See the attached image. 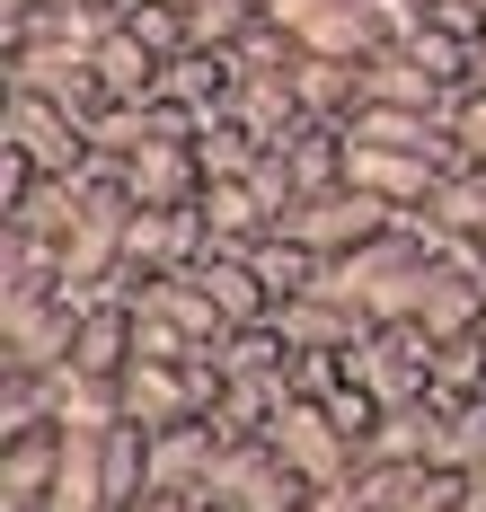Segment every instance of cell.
I'll use <instances>...</instances> for the list:
<instances>
[{
  "label": "cell",
  "mask_w": 486,
  "mask_h": 512,
  "mask_svg": "<svg viewBox=\"0 0 486 512\" xmlns=\"http://www.w3.org/2000/svg\"><path fill=\"white\" fill-rule=\"evenodd\" d=\"M204 504H221V512H301L310 504V477L283 460L274 442H221L213 477H204Z\"/></svg>",
  "instance_id": "2"
},
{
  "label": "cell",
  "mask_w": 486,
  "mask_h": 512,
  "mask_svg": "<svg viewBox=\"0 0 486 512\" xmlns=\"http://www.w3.org/2000/svg\"><path fill=\"white\" fill-rule=\"evenodd\" d=\"M416 221H425L442 248H478V239H486V168H469V159H460V168L433 186L425 204H416Z\"/></svg>",
  "instance_id": "16"
},
{
  "label": "cell",
  "mask_w": 486,
  "mask_h": 512,
  "mask_svg": "<svg viewBox=\"0 0 486 512\" xmlns=\"http://www.w3.org/2000/svg\"><path fill=\"white\" fill-rule=\"evenodd\" d=\"M0 80L27 89V98H54L71 115H98L107 80H98V53L89 45H0Z\"/></svg>",
  "instance_id": "7"
},
{
  "label": "cell",
  "mask_w": 486,
  "mask_h": 512,
  "mask_svg": "<svg viewBox=\"0 0 486 512\" xmlns=\"http://www.w3.org/2000/svg\"><path fill=\"white\" fill-rule=\"evenodd\" d=\"M54 468H62V415L9 424V433H0V512H45Z\"/></svg>",
  "instance_id": "9"
},
{
  "label": "cell",
  "mask_w": 486,
  "mask_h": 512,
  "mask_svg": "<svg viewBox=\"0 0 486 512\" xmlns=\"http://www.w3.org/2000/svg\"><path fill=\"white\" fill-rule=\"evenodd\" d=\"M433 398H486V327H460V336H433Z\"/></svg>",
  "instance_id": "21"
},
{
  "label": "cell",
  "mask_w": 486,
  "mask_h": 512,
  "mask_svg": "<svg viewBox=\"0 0 486 512\" xmlns=\"http://www.w3.org/2000/svg\"><path fill=\"white\" fill-rule=\"evenodd\" d=\"M354 486H363V512H469L478 504V477L460 460H372Z\"/></svg>",
  "instance_id": "5"
},
{
  "label": "cell",
  "mask_w": 486,
  "mask_h": 512,
  "mask_svg": "<svg viewBox=\"0 0 486 512\" xmlns=\"http://www.w3.org/2000/svg\"><path fill=\"white\" fill-rule=\"evenodd\" d=\"M274 151H283V168H292V186H301V195L345 186V124H319V115H310V124H301L292 142H274Z\"/></svg>",
  "instance_id": "19"
},
{
  "label": "cell",
  "mask_w": 486,
  "mask_h": 512,
  "mask_svg": "<svg viewBox=\"0 0 486 512\" xmlns=\"http://www.w3.org/2000/svg\"><path fill=\"white\" fill-rule=\"evenodd\" d=\"M80 212H89V177H45V186H36L18 212H9L0 230H36V239H54V248H62Z\"/></svg>",
  "instance_id": "20"
},
{
  "label": "cell",
  "mask_w": 486,
  "mask_h": 512,
  "mask_svg": "<svg viewBox=\"0 0 486 512\" xmlns=\"http://www.w3.org/2000/svg\"><path fill=\"white\" fill-rule=\"evenodd\" d=\"M195 256H204V212H195V204H151V212H133V265H124V283H115V292L168 283V274H186Z\"/></svg>",
  "instance_id": "8"
},
{
  "label": "cell",
  "mask_w": 486,
  "mask_h": 512,
  "mask_svg": "<svg viewBox=\"0 0 486 512\" xmlns=\"http://www.w3.org/2000/svg\"><path fill=\"white\" fill-rule=\"evenodd\" d=\"M0 142L27 151L45 177H89V168H98L89 115H71V106H54V98H27V89H9V124H0Z\"/></svg>",
  "instance_id": "4"
},
{
  "label": "cell",
  "mask_w": 486,
  "mask_h": 512,
  "mask_svg": "<svg viewBox=\"0 0 486 512\" xmlns=\"http://www.w3.org/2000/svg\"><path fill=\"white\" fill-rule=\"evenodd\" d=\"M266 442H274L292 468H301L310 486H354V477H363V442H354V433H345V424H336L319 398H301V389L283 398V415H274Z\"/></svg>",
  "instance_id": "3"
},
{
  "label": "cell",
  "mask_w": 486,
  "mask_h": 512,
  "mask_svg": "<svg viewBox=\"0 0 486 512\" xmlns=\"http://www.w3.org/2000/svg\"><path fill=\"white\" fill-rule=\"evenodd\" d=\"M195 212H204V248H239V256L274 230V204L248 186V177H204Z\"/></svg>",
  "instance_id": "13"
},
{
  "label": "cell",
  "mask_w": 486,
  "mask_h": 512,
  "mask_svg": "<svg viewBox=\"0 0 486 512\" xmlns=\"http://www.w3.org/2000/svg\"><path fill=\"white\" fill-rule=\"evenodd\" d=\"M451 460L478 477V495H486V398H460L451 407Z\"/></svg>",
  "instance_id": "23"
},
{
  "label": "cell",
  "mask_w": 486,
  "mask_h": 512,
  "mask_svg": "<svg viewBox=\"0 0 486 512\" xmlns=\"http://www.w3.org/2000/svg\"><path fill=\"white\" fill-rule=\"evenodd\" d=\"M133 362V292H98L80 309V336H71V362L62 371H89V380H124Z\"/></svg>",
  "instance_id": "11"
},
{
  "label": "cell",
  "mask_w": 486,
  "mask_h": 512,
  "mask_svg": "<svg viewBox=\"0 0 486 512\" xmlns=\"http://www.w3.org/2000/svg\"><path fill=\"white\" fill-rule=\"evenodd\" d=\"M301 512H363V486H310Z\"/></svg>",
  "instance_id": "26"
},
{
  "label": "cell",
  "mask_w": 486,
  "mask_h": 512,
  "mask_svg": "<svg viewBox=\"0 0 486 512\" xmlns=\"http://www.w3.org/2000/svg\"><path fill=\"white\" fill-rule=\"evenodd\" d=\"M98 80H107V98H160V80H168V53L160 45H142L124 18H107L98 27Z\"/></svg>",
  "instance_id": "17"
},
{
  "label": "cell",
  "mask_w": 486,
  "mask_h": 512,
  "mask_svg": "<svg viewBox=\"0 0 486 512\" xmlns=\"http://www.w3.org/2000/svg\"><path fill=\"white\" fill-rule=\"evenodd\" d=\"M451 142H460V159H469V168H486V89H478V80L451 98Z\"/></svg>",
  "instance_id": "24"
},
{
  "label": "cell",
  "mask_w": 486,
  "mask_h": 512,
  "mask_svg": "<svg viewBox=\"0 0 486 512\" xmlns=\"http://www.w3.org/2000/svg\"><path fill=\"white\" fill-rule=\"evenodd\" d=\"M213 460H221V424L213 415H186V424H160V433H151V486H168V495H204Z\"/></svg>",
  "instance_id": "12"
},
{
  "label": "cell",
  "mask_w": 486,
  "mask_h": 512,
  "mask_svg": "<svg viewBox=\"0 0 486 512\" xmlns=\"http://www.w3.org/2000/svg\"><path fill=\"white\" fill-rule=\"evenodd\" d=\"M398 221H407V212H398V204H380V195H363L354 177H345V186H327V195H301V204L283 212V230H292V239H310L327 265L363 256L372 239H389Z\"/></svg>",
  "instance_id": "1"
},
{
  "label": "cell",
  "mask_w": 486,
  "mask_h": 512,
  "mask_svg": "<svg viewBox=\"0 0 486 512\" xmlns=\"http://www.w3.org/2000/svg\"><path fill=\"white\" fill-rule=\"evenodd\" d=\"M292 89H301V115L345 124V115L363 106V62H345V53H301V62H292Z\"/></svg>",
  "instance_id": "18"
},
{
  "label": "cell",
  "mask_w": 486,
  "mask_h": 512,
  "mask_svg": "<svg viewBox=\"0 0 486 512\" xmlns=\"http://www.w3.org/2000/svg\"><path fill=\"white\" fill-rule=\"evenodd\" d=\"M115 177H124V195H133L142 212L151 204H195V195H204V159H195V142H151V151L124 159Z\"/></svg>",
  "instance_id": "14"
},
{
  "label": "cell",
  "mask_w": 486,
  "mask_h": 512,
  "mask_svg": "<svg viewBox=\"0 0 486 512\" xmlns=\"http://www.w3.org/2000/svg\"><path fill=\"white\" fill-rule=\"evenodd\" d=\"M80 309H89V292H54V301H9V309H0V371H36V380H54L62 362H71Z\"/></svg>",
  "instance_id": "6"
},
{
  "label": "cell",
  "mask_w": 486,
  "mask_h": 512,
  "mask_svg": "<svg viewBox=\"0 0 486 512\" xmlns=\"http://www.w3.org/2000/svg\"><path fill=\"white\" fill-rule=\"evenodd\" d=\"M345 177H354L363 195H380V204L416 212L433 186L451 177V168H442V159H425V151H380V142H354V133H345Z\"/></svg>",
  "instance_id": "10"
},
{
  "label": "cell",
  "mask_w": 486,
  "mask_h": 512,
  "mask_svg": "<svg viewBox=\"0 0 486 512\" xmlns=\"http://www.w3.org/2000/svg\"><path fill=\"white\" fill-rule=\"evenodd\" d=\"M398 45L416 53L433 80H451V89H469V71H478V45H469V36H442V27H425V18H407V36H398Z\"/></svg>",
  "instance_id": "22"
},
{
  "label": "cell",
  "mask_w": 486,
  "mask_h": 512,
  "mask_svg": "<svg viewBox=\"0 0 486 512\" xmlns=\"http://www.w3.org/2000/svg\"><path fill=\"white\" fill-rule=\"evenodd\" d=\"M168 9H177V18H195V9H204V0H168Z\"/></svg>",
  "instance_id": "27"
},
{
  "label": "cell",
  "mask_w": 486,
  "mask_h": 512,
  "mask_svg": "<svg viewBox=\"0 0 486 512\" xmlns=\"http://www.w3.org/2000/svg\"><path fill=\"white\" fill-rule=\"evenodd\" d=\"M451 80H433L425 62L407 45H380L372 62H363V106H425V115H451Z\"/></svg>",
  "instance_id": "15"
},
{
  "label": "cell",
  "mask_w": 486,
  "mask_h": 512,
  "mask_svg": "<svg viewBox=\"0 0 486 512\" xmlns=\"http://www.w3.org/2000/svg\"><path fill=\"white\" fill-rule=\"evenodd\" d=\"M469 80H478V89H486V45H478V71H469Z\"/></svg>",
  "instance_id": "28"
},
{
  "label": "cell",
  "mask_w": 486,
  "mask_h": 512,
  "mask_svg": "<svg viewBox=\"0 0 486 512\" xmlns=\"http://www.w3.org/2000/svg\"><path fill=\"white\" fill-rule=\"evenodd\" d=\"M416 18H425V27H442V36L486 45V0H416Z\"/></svg>",
  "instance_id": "25"
}]
</instances>
